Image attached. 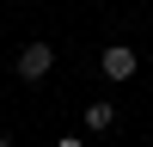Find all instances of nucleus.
I'll use <instances>...</instances> for the list:
<instances>
[{"mask_svg":"<svg viewBox=\"0 0 153 147\" xmlns=\"http://www.w3.org/2000/svg\"><path fill=\"white\" fill-rule=\"evenodd\" d=\"M49 68H55V49L49 43H25L19 49V80H43Z\"/></svg>","mask_w":153,"mask_h":147,"instance_id":"1","label":"nucleus"},{"mask_svg":"<svg viewBox=\"0 0 153 147\" xmlns=\"http://www.w3.org/2000/svg\"><path fill=\"white\" fill-rule=\"evenodd\" d=\"M135 68H141V61H135V49H104V80H135Z\"/></svg>","mask_w":153,"mask_h":147,"instance_id":"2","label":"nucleus"},{"mask_svg":"<svg viewBox=\"0 0 153 147\" xmlns=\"http://www.w3.org/2000/svg\"><path fill=\"white\" fill-rule=\"evenodd\" d=\"M110 122H117V104H104V98H98V104H86V135H104Z\"/></svg>","mask_w":153,"mask_h":147,"instance_id":"3","label":"nucleus"},{"mask_svg":"<svg viewBox=\"0 0 153 147\" xmlns=\"http://www.w3.org/2000/svg\"><path fill=\"white\" fill-rule=\"evenodd\" d=\"M55 147H86V141H80V135H68V141H55Z\"/></svg>","mask_w":153,"mask_h":147,"instance_id":"4","label":"nucleus"},{"mask_svg":"<svg viewBox=\"0 0 153 147\" xmlns=\"http://www.w3.org/2000/svg\"><path fill=\"white\" fill-rule=\"evenodd\" d=\"M0 147H6V141H0Z\"/></svg>","mask_w":153,"mask_h":147,"instance_id":"5","label":"nucleus"}]
</instances>
